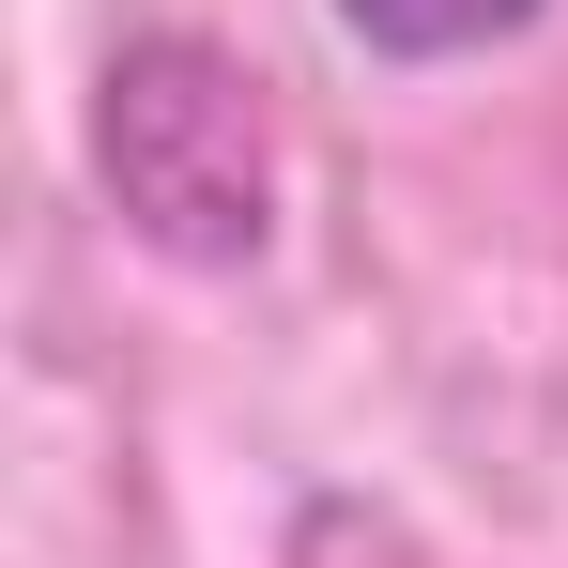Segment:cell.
I'll use <instances>...</instances> for the list:
<instances>
[{
	"mask_svg": "<svg viewBox=\"0 0 568 568\" xmlns=\"http://www.w3.org/2000/svg\"><path fill=\"white\" fill-rule=\"evenodd\" d=\"M93 170H108L123 231H139L154 262L231 277V262L277 246V108H262V78H246L231 47H200V31L108 47V78H93Z\"/></svg>",
	"mask_w": 568,
	"mask_h": 568,
	"instance_id": "obj_1",
	"label": "cell"
},
{
	"mask_svg": "<svg viewBox=\"0 0 568 568\" xmlns=\"http://www.w3.org/2000/svg\"><path fill=\"white\" fill-rule=\"evenodd\" d=\"M369 62H491V47H523L554 0H323Z\"/></svg>",
	"mask_w": 568,
	"mask_h": 568,
	"instance_id": "obj_2",
	"label": "cell"
}]
</instances>
